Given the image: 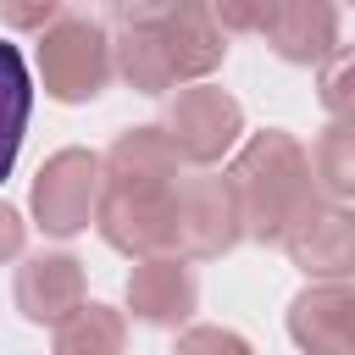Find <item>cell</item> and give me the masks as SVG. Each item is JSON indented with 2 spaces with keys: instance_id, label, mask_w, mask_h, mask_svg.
Here are the masks:
<instances>
[{
  "instance_id": "obj_1",
  "label": "cell",
  "mask_w": 355,
  "mask_h": 355,
  "mask_svg": "<svg viewBox=\"0 0 355 355\" xmlns=\"http://www.w3.org/2000/svg\"><path fill=\"white\" fill-rule=\"evenodd\" d=\"M227 183L244 211V239L255 244H288V233L322 205L311 150L283 128L250 133L227 161Z\"/></svg>"
},
{
  "instance_id": "obj_2",
  "label": "cell",
  "mask_w": 355,
  "mask_h": 355,
  "mask_svg": "<svg viewBox=\"0 0 355 355\" xmlns=\"http://www.w3.org/2000/svg\"><path fill=\"white\" fill-rule=\"evenodd\" d=\"M116 72V39L94 17H55L39 33V83L55 105L94 100Z\"/></svg>"
},
{
  "instance_id": "obj_3",
  "label": "cell",
  "mask_w": 355,
  "mask_h": 355,
  "mask_svg": "<svg viewBox=\"0 0 355 355\" xmlns=\"http://www.w3.org/2000/svg\"><path fill=\"white\" fill-rule=\"evenodd\" d=\"M178 183H105L100 211H94V233L128 255H178Z\"/></svg>"
},
{
  "instance_id": "obj_4",
  "label": "cell",
  "mask_w": 355,
  "mask_h": 355,
  "mask_svg": "<svg viewBox=\"0 0 355 355\" xmlns=\"http://www.w3.org/2000/svg\"><path fill=\"white\" fill-rule=\"evenodd\" d=\"M161 133H166V144L178 150L183 166L211 172L222 155L239 150V139H244V105L227 89H216V83H183L166 100Z\"/></svg>"
},
{
  "instance_id": "obj_5",
  "label": "cell",
  "mask_w": 355,
  "mask_h": 355,
  "mask_svg": "<svg viewBox=\"0 0 355 355\" xmlns=\"http://www.w3.org/2000/svg\"><path fill=\"white\" fill-rule=\"evenodd\" d=\"M100 194H105V155H94V150H55L33 172L28 205H33V222L50 239H72V233L94 227Z\"/></svg>"
},
{
  "instance_id": "obj_6",
  "label": "cell",
  "mask_w": 355,
  "mask_h": 355,
  "mask_svg": "<svg viewBox=\"0 0 355 355\" xmlns=\"http://www.w3.org/2000/svg\"><path fill=\"white\" fill-rule=\"evenodd\" d=\"M244 239V211L227 183V172H194L178 189V255L183 261H216Z\"/></svg>"
},
{
  "instance_id": "obj_7",
  "label": "cell",
  "mask_w": 355,
  "mask_h": 355,
  "mask_svg": "<svg viewBox=\"0 0 355 355\" xmlns=\"http://www.w3.org/2000/svg\"><path fill=\"white\" fill-rule=\"evenodd\" d=\"M122 300H128L133 322H144V327H183L200 305V283L183 255H144V261H133Z\"/></svg>"
},
{
  "instance_id": "obj_8",
  "label": "cell",
  "mask_w": 355,
  "mask_h": 355,
  "mask_svg": "<svg viewBox=\"0 0 355 355\" xmlns=\"http://www.w3.org/2000/svg\"><path fill=\"white\" fill-rule=\"evenodd\" d=\"M288 261L311 283H355V211L322 200L294 233H288Z\"/></svg>"
},
{
  "instance_id": "obj_9",
  "label": "cell",
  "mask_w": 355,
  "mask_h": 355,
  "mask_svg": "<svg viewBox=\"0 0 355 355\" xmlns=\"http://www.w3.org/2000/svg\"><path fill=\"white\" fill-rule=\"evenodd\" d=\"M17 311L33 322V327H61L83 300V261L67 255V250H44V255H28L17 266V288H11Z\"/></svg>"
},
{
  "instance_id": "obj_10",
  "label": "cell",
  "mask_w": 355,
  "mask_h": 355,
  "mask_svg": "<svg viewBox=\"0 0 355 355\" xmlns=\"http://www.w3.org/2000/svg\"><path fill=\"white\" fill-rule=\"evenodd\" d=\"M288 338L305 355H355V283H305L288 300Z\"/></svg>"
},
{
  "instance_id": "obj_11",
  "label": "cell",
  "mask_w": 355,
  "mask_h": 355,
  "mask_svg": "<svg viewBox=\"0 0 355 355\" xmlns=\"http://www.w3.org/2000/svg\"><path fill=\"white\" fill-rule=\"evenodd\" d=\"M266 50L288 67H322L338 50V6L333 0H272L266 22Z\"/></svg>"
},
{
  "instance_id": "obj_12",
  "label": "cell",
  "mask_w": 355,
  "mask_h": 355,
  "mask_svg": "<svg viewBox=\"0 0 355 355\" xmlns=\"http://www.w3.org/2000/svg\"><path fill=\"white\" fill-rule=\"evenodd\" d=\"M155 33L166 44V61H172L178 83H205L227 61V28L211 17L205 0H183L166 22H155Z\"/></svg>"
},
{
  "instance_id": "obj_13",
  "label": "cell",
  "mask_w": 355,
  "mask_h": 355,
  "mask_svg": "<svg viewBox=\"0 0 355 355\" xmlns=\"http://www.w3.org/2000/svg\"><path fill=\"white\" fill-rule=\"evenodd\" d=\"M178 178H183V161L166 144L161 122L155 128H128L105 150V183H178Z\"/></svg>"
},
{
  "instance_id": "obj_14",
  "label": "cell",
  "mask_w": 355,
  "mask_h": 355,
  "mask_svg": "<svg viewBox=\"0 0 355 355\" xmlns=\"http://www.w3.org/2000/svg\"><path fill=\"white\" fill-rule=\"evenodd\" d=\"M28 111H33V78L17 44H0V183L17 166L22 133H28Z\"/></svg>"
},
{
  "instance_id": "obj_15",
  "label": "cell",
  "mask_w": 355,
  "mask_h": 355,
  "mask_svg": "<svg viewBox=\"0 0 355 355\" xmlns=\"http://www.w3.org/2000/svg\"><path fill=\"white\" fill-rule=\"evenodd\" d=\"M55 355H128V322L122 311L83 300L61 327H55Z\"/></svg>"
},
{
  "instance_id": "obj_16",
  "label": "cell",
  "mask_w": 355,
  "mask_h": 355,
  "mask_svg": "<svg viewBox=\"0 0 355 355\" xmlns=\"http://www.w3.org/2000/svg\"><path fill=\"white\" fill-rule=\"evenodd\" d=\"M116 72L133 94H166L178 89V72L166 61V44L155 28H122L116 33Z\"/></svg>"
},
{
  "instance_id": "obj_17",
  "label": "cell",
  "mask_w": 355,
  "mask_h": 355,
  "mask_svg": "<svg viewBox=\"0 0 355 355\" xmlns=\"http://www.w3.org/2000/svg\"><path fill=\"white\" fill-rule=\"evenodd\" d=\"M311 172H316L322 200H333V205L355 200V122L322 128V139L311 144Z\"/></svg>"
},
{
  "instance_id": "obj_18",
  "label": "cell",
  "mask_w": 355,
  "mask_h": 355,
  "mask_svg": "<svg viewBox=\"0 0 355 355\" xmlns=\"http://www.w3.org/2000/svg\"><path fill=\"white\" fill-rule=\"evenodd\" d=\"M316 100L333 122H355V50H333L316 72Z\"/></svg>"
},
{
  "instance_id": "obj_19",
  "label": "cell",
  "mask_w": 355,
  "mask_h": 355,
  "mask_svg": "<svg viewBox=\"0 0 355 355\" xmlns=\"http://www.w3.org/2000/svg\"><path fill=\"white\" fill-rule=\"evenodd\" d=\"M172 355H255V349H250V338H244V333L200 322V327H183V333H178Z\"/></svg>"
},
{
  "instance_id": "obj_20",
  "label": "cell",
  "mask_w": 355,
  "mask_h": 355,
  "mask_svg": "<svg viewBox=\"0 0 355 355\" xmlns=\"http://www.w3.org/2000/svg\"><path fill=\"white\" fill-rule=\"evenodd\" d=\"M205 6L227 33H261V22L272 11V0H205Z\"/></svg>"
},
{
  "instance_id": "obj_21",
  "label": "cell",
  "mask_w": 355,
  "mask_h": 355,
  "mask_svg": "<svg viewBox=\"0 0 355 355\" xmlns=\"http://www.w3.org/2000/svg\"><path fill=\"white\" fill-rule=\"evenodd\" d=\"M55 6L61 0H0V22L17 33H44L55 22Z\"/></svg>"
},
{
  "instance_id": "obj_22",
  "label": "cell",
  "mask_w": 355,
  "mask_h": 355,
  "mask_svg": "<svg viewBox=\"0 0 355 355\" xmlns=\"http://www.w3.org/2000/svg\"><path fill=\"white\" fill-rule=\"evenodd\" d=\"M122 6V22L128 28H155V22H166L183 0H116Z\"/></svg>"
},
{
  "instance_id": "obj_23",
  "label": "cell",
  "mask_w": 355,
  "mask_h": 355,
  "mask_svg": "<svg viewBox=\"0 0 355 355\" xmlns=\"http://www.w3.org/2000/svg\"><path fill=\"white\" fill-rule=\"evenodd\" d=\"M22 244H28V222L0 200V261H17V255H22Z\"/></svg>"
}]
</instances>
